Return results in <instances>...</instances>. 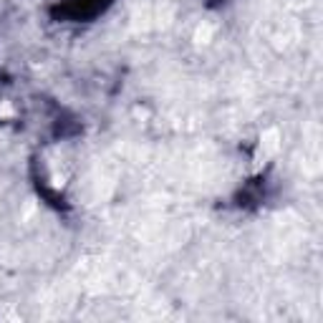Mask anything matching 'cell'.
<instances>
[{
    "label": "cell",
    "mask_w": 323,
    "mask_h": 323,
    "mask_svg": "<svg viewBox=\"0 0 323 323\" xmlns=\"http://www.w3.org/2000/svg\"><path fill=\"white\" fill-rule=\"evenodd\" d=\"M210 38H212V26H210V23L197 26V30H195V43L205 46V43H210Z\"/></svg>",
    "instance_id": "obj_2"
},
{
    "label": "cell",
    "mask_w": 323,
    "mask_h": 323,
    "mask_svg": "<svg viewBox=\"0 0 323 323\" xmlns=\"http://www.w3.org/2000/svg\"><path fill=\"white\" fill-rule=\"evenodd\" d=\"M278 147H280V134H278V129H268V131H263V139H260L263 154H275Z\"/></svg>",
    "instance_id": "obj_1"
}]
</instances>
